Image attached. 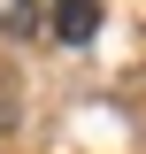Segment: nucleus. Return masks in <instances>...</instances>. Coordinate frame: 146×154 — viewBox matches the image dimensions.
<instances>
[{"instance_id":"obj_1","label":"nucleus","mask_w":146,"mask_h":154,"mask_svg":"<svg viewBox=\"0 0 146 154\" xmlns=\"http://www.w3.org/2000/svg\"><path fill=\"white\" fill-rule=\"evenodd\" d=\"M54 31L69 38V46H77V38H92V31H100V0H62V16H54Z\"/></svg>"},{"instance_id":"obj_2","label":"nucleus","mask_w":146,"mask_h":154,"mask_svg":"<svg viewBox=\"0 0 146 154\" xmlns=\"http://www.w3.org/2000/svg\"><path fill=\"white\" fill-rule=\"evenodd\" d=\"M0 23H16V31H31V23H38V0H0Z\"/></svg>"}]
</instances>
